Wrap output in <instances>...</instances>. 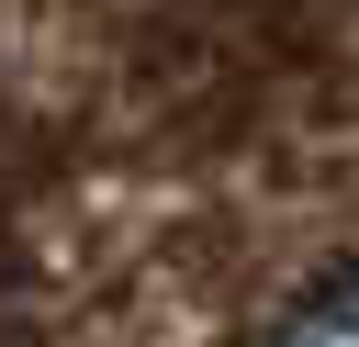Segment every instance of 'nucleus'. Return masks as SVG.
<instances>
[{"label": "nucleus", "instance_id": "obj_1", "mask_svg": "<svg viewBox=\"0 0 359 347\" xmlns=\"http://www.w3.org/2000/svg\"><path fill=\"white\" fill-rule=\"evenodd\" d=\"M280 347H359V280H337V291H325V302H314Z\"/></svg>", "mask_w": 359, "mask_h": 347}]
</instances>
